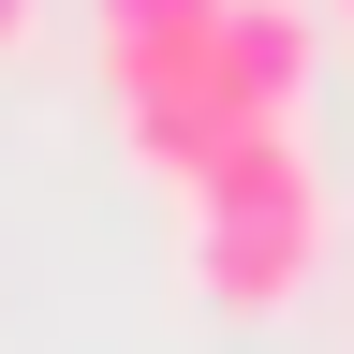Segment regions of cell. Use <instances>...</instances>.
I'll return each instance as SVG.
<instances>
[{"mask_svg":"<svg viewBox=\"0 0 354 354\" xmlns=\"http://www.w3.org/2000/svg\"><path fill=\"white\" fill-rule=\"evenodd\" d=\"M88 44H104L118 148L148 162L162 192H192L221 148L295 133L325 0H88Z\"/></svg>","mask_w":354,"mask_h":354,"instance_id":"obj_1","label":"cell"},{"mask_svg":"<svg viewBox=\"0 0 354 354\" xmlns=\"http://www.w3.org/2000/svg\"><path fill=\"white\" fill-rule=\"evenodd\" d=\"M177 251H192L207 310H295V281L325 266V177H310V148L295 133L221 148L192 192H177Z\"/></svg>","mask_w":354,"mask_h":354,"instance_id":"obj_2","label":"cell"},{"mask_svg":"<svg viewBox=\"0 0 354 354\" xmlns=\"http://www.w3.org/2000/svg\"><path fill=\"white\" fill-rule=\"evenodd\" d=\"M30 30H44V0H0V59H15V44H30Z\"/></svg>","mask_w":354,"mask_h":354,"instance_id":"obj_3","label":"cell"},{"mask_svg":"<svg viewBox=\"0 0 354 354\" xmlns=\"http://www.w3.org/2000/svg\"><path fill=\"white\" fill-rule=\"evenodd\" d=\"M339 15H354V0H339Z\"/></svg>","mask_w":354,"mask_h":354,"instance_id":"obj_4","label":"cell"}]
</instances>
